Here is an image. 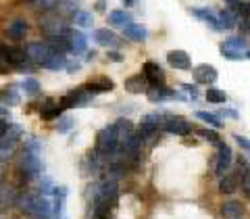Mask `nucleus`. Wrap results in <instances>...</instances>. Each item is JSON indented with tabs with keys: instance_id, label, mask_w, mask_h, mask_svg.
I'll return each mask as SVG.
<instances>
[{
	"instance_id": "1",
	"label": "nucleus",
	"mask_w": 250,
	"mask_h": 219,
	"mask_svg": "<svg viewBox=\"0 0 250 219\" xmlns=\"http://www.w3.org/2000/svg\"><path fill=\"white\" fill-rule=\"evenodd\" d=\"M119 142H121V138H119V130H117V125H106V128H103L98 131V136H96V153L100 156H115L117 153H119Z\"/></svg>"
},
{
	"instance_id": "2",
	"label": "nucleus",
	"mask_w": 250,
	"mask_h": 219,
	"mask_svg": "<svg viewBox=\"0 0 250 219\" xmlns=\"http://www.w3.org/2000/svg\"><path fill=\"white\" fill-rule=\"evenodd\" d=\"M19 171L25 179H34V177H40L42 175V159H40V153H34V151H23L21 154V163H19Z\"/></svg>"
},
{
	"instance_id": "3",
	"label": "nucleus",
	"mask_w": 250,
	"mask_h": 219,
	"mask_svg": "<svg viewBox=\"0 0 250 219\" xmlns=\"http://www.w3.org/2000/svg\"><path fill=\"white\" fill-rule=\"evenodd\" d=\"M21 136H23L21 125H11L9 131L0 140V161H6L9 156L15 154V151H17V146L21 142Z\"/></svg>"
},
{
	"instance_id": "4",
	"label": "nucleus",
	"mask_w": 250,
	"mask_h": 219,
	"mask_svg": "<svg viewBox=\"0 0 250 219\" xmlns=\"http://www.w3.org/2000/svg\"><path fill=\"white\" fill-rule=\"evenodd\" d=\"M40 25H42V31L48 38H59V36H69L71 34L67 21L62 19L61 15H46V17H42Z\"/></svg>"
},
{
	"instance_id": "5",
	"label": "nucleus",
	"mask_w": 250,
	"mask_h": 219,
	"mask_svg": "<svg viewBox=\"0 0 250 219\" xmlns=\"http://www.w3.org/2000/svg\"><path fill=\"white\" fill-rule=\"evenodd\" d=\"M25 52H27V59L31 63H36V65H42V67L54 57V54H57L48 46V42H29Z\"/></svg>"
},
{
	"instance_id": "6",
	"label": "nucleus",
	"mask_w": 250,
	"mask_h": 219,
	"mask_svg": "<svg viewBox=\"0 0 250 219\" xmlns=\"http://www.w3.org/2000/svg\"><path fill=\"white\" fill-rule=\"evenodd\" d=\"M92 100H94V94L82 88V90H73V92H69L67 96H62L61 107L62 109H80V107H88Z\"/></svg>"
},
{
	"instance_id": "7",
	"label": "nucleus",
	"mask_w": 250,
	"mask_h": 219,
	"mask_svg": "<svg viewBox=\"0 0 250 219\" xmlns=\"http://www.w3.org/2000/svg\"><path fill=\"white\" fill-rule=\"evenodd\" d=\"M161 130H165L167 134L188 136V134L192 131V123L186 121L184 117H179V115H167V119H165V123H163Z\"/></svg>"
},
{
	"instance_id": "8",
	"label": "nucleus",
	"mask_w": 250,
	"mask_h": 219,
	"mask_svg": "<svg viewBox=\"0 0 250 219\" xmlns=\"http://www.w3.org/2000/svg\"><path fill=\"white\" fill-rule=\"evenodd\" d=\"M231 148L225 144V142H221L219 144V154H217V161H215V174L219 175V177H223L225 174H228V169L231 167Z\"/></svg>"
},
{
	"instance_id": "9",
	"label": "nucleus",
	"mask_w": 250,
	"mask_h": 219,
	"mask_svg": "<svg viewBox=\"0 0 250 219\" xmlns=\"http://www.w3.org/2000/svg\"><path fill=\"white\" fill-rule=\"evenodd\" d=\"M142 75L146 77V82L150 86H165V73H163V69L152 61H146L142 65Z\"/></svg>"
},
{
	"instance_id": "10",
	"label": "nucleus",
	"mask_w": 250,
	"mask_h": 219,
	"mask_svg": "<svg viewBox=\"0 0 250 219\" xmlns=\"http://www.w3.org/2000/svg\"><path fill=\"white\" fill-rule=\"evenodd\" d=\"M94 40H96L100 46H106L108 50H115V48H121L123 46V42L117 38V34H113V31L106 29V27L94 31Z\"/></svg>"
},
{
	"instance_id": "11",
	"label": "nucleus",
	"mask_w": 250,
	"mask_h": 219,
	"mask_svg": "<svg viewBox=\"0 0 250 219\" xmlns=\"http://www.w3.org/2000/svg\"><path fill=\"white\" fill-rule=\"evenodd\" d=\"M167 63L173 69H179V71H190V69H192L190 54H188L186 50H171L167 54Z\"/></svg>"
},
{
	"instance_id": "12",
	"label": "nucleus",
	"mask_w": 250,
	"mask_h": 219,
	"mask_svg": "<svg viewBox=\"0 0 250 219\" xmlns=\"http://www.w3.org/2000/svg\"><path fill=\"white\" fill-rule=\"evenodd\" d=\"M65 109L61 107V103H54V98H46L42 107H40V117L44 121H52V119H61Z\"/></svg>"
},
{
	"instance_id": "13",
	"label": "nucleus",
	"mask_w": 250,
	"mask_h": 219,
	"mask_svg": "<svg viewBox=\"0 0 250 219\" xmlns=\"http://www.w3.org/2000/svg\"><path fill=\"white\" fill-rule=\"evenodd\" d=\"M88 92L92 94H103V92H111L115 88V84L111 77H106V75H98V77H92V80L83 86Z\"/></svg>"
},
{
	"instance_id": "14",
	"label": "nucleus",
	"mask_w": 250,
	"mask_h": 219,
	"mask_svg": "<svg viewBox=\"0 0 250 219\" xmlns=\"http://www.w3.org/2000/svg\"><path fill=\"white\" fill-rule=\"evenodd\" d=\"M194 82L196 84H213L217 82V69L213 65H198L192 69Z\"/></svg>"
},
{
	"instance_id": "15",
	"label": "nucleus",
	"mask_w": 250,
	"mask_h": 219,
	"mask_svg": "<svg viewBox=\"0 0 250 219\" xmlns=\"http://www.w3.org/2000/svg\"><path fill=\"white\" fill-rule=\"evenodd\" d=\"M19 202V194L11 184H0V209H11Z\"/></svg>"
},
{
	"instance_id": "16",
	"label": "nucleus",
	"mask_w": 250,
	"mask_h": 219,
	"mask_svg": "<svg viewBox=\"0 0 250 219\" xmlns=\"http://www.w3.org/2000/svg\"><path fill=\"white\" fill-rule=\"evenodd\" d=\"M123 86H125V90H127L129 94H142V92H148V88H150V84L146 82V77L142 73L129 75Z\"/></svg>"
},
{
	"instance_id": "17",
	"label": "nucleus",
	"mask_w": 250,
	"mask_h": 219,
	"mask_svg": "<svg viewBox=\"0 0 250 219\" xmlns=\"http://www.w3.org/2000/svg\"><path fill=\"white\" fill-rule=\"evenodd\" d=\"M4 54H6V61H9L11 65H15L17 69L25 67V63L29 61L25 48H17V46H11V48L9 46H4Z\"/></svg>"
},
{
	"instance_id": "18",
	"label": "nucleus",
	"mask_w": 250,
	"mask_h": 219,
	"mask_svg": "<svg viewBox=\"0 0 250 219\" xmlns=\"http://www.w3.org/2000/svg\"><path fill=\"white\" fill-rule=\"evenodd\" d=\"M192 15H194V17H196L198 21L210 25L213 29H219V13L210 11V9H192Z\"/></svg>"
},
{
	"instance_id": "19",
	"label": "nucleus",
	"mask_w": 250,
	"mask_h": 219,
	"mask_svg": "<svg viewBox=\"0 0 250 219\" xmlns=\"http://www.w3.org/2000/svg\"><path fill=\"white\" fill-rule=\"evenodd\" d=\"M221 215L225 219H242V215H244V205L238 200H228L223 202L221 207Z\"/></svg>"
},
{
	"instance_id": "20",
	"label": "nucleus",
	"mask_w": 250,
	"mask_h": 219,
	"mask_svg": "<svg viewBox=\"0 0 250 219\" xmlns=\"http://www.w3.org/2000/svg\"><path fill=\"white\" fill-rule=\"evenodd\" d=\"M123 34L131 42H144L148 38V29L144 25H140V23H131V25H127L123 29Z\"/></svg>"
},
{
	"instance_id": "21",
	"label": "nucleus",
	"mask_w": 250,
	"mask_h": 219,
	"mask_svg": "<svg viewBox=\"0 0 250 219\" xmlns=\"http://www.w3.org/2000/svg\"><path fill=\"white\" fill-rule=\"evenodd\" d=\"M108 23H111L113 27H121V29H125L127 25H131V15H127L125 11H121V9H115V11H111L108 13Z\"/></svg>"
},
{
	"instance_id": "22",
	"label": "nucleus",
	"mask_w": 250,
	"mask_h": 219,
	"mask_svg": "<svg viewBox=\"0 0 250 219\" xmlns=\"http://www.w3.org/2000/svg\"><path fill=\"white\" fill-rule=\"evenodd\" d=\"M25 34H27V23H25V19H15L11 25H9V29H6V36H9L11 40H15V42L23 40Z\"/></svg>"
},
{
	"instance_id": "23",
	"label": "nucleus",
	"mask_w": 250,
	"mask_h": 219,
	"mask_svg": "<svg viewBox=\"0 0 250 219\" xmlns=\"http://www.w3.org/2000/svg\"><path fill=\"white\" fill-rule=\"evenodd\" d=\"M38 198H40V194H31V192H27V194H23V197H19V209L23 211L25 215H34V211H36V205H38Z\"/></svg>"
},
{
	"instance_id": "24",
	"label": "nucleus",
	"mask_w": 250,
	"mask_h": 219,
	"mask_svg": "<svg viewBox=\"0 0 250 219\" xmlns=\"http://www.w3.org/2000/svg\"><path fill=\"white\" fill-rule=\"evenodd\" d=\"M238 13L233 9H223L219 11V29H231L238 23Z\"/></svg>"
},
{
	"instance_id": "25",
	"label": "nucleus",
	"mask_w": 250,
	"mask_h": 219,
	"mask_svg": "<svg viewBox=\"0 0 250 219\" xmlns=\"http://www.w3.org/2000/svg\"><path fill=\"white\" fill-rule=\"evenodd\" d=\"M85 50H88V38H85V34L71 29V52L73 54H83Z\"/></svg>"
},
{
	"instance_id": "26",
	"label": "nucleus",
	"mask_w": 250,
	"mask_h": 219,
	"mask_svg": "<svg viewBox=\"0 0 250 219\" xmlns=\"http://www.w3.org/2000/svg\"><path fill=\"white\" fill-rule=\"evenodd\" d=\"M238 190V177L236 175H223L219 182V192L221 194H233Z\"/></svg>"
},
{
	"instance_id": "27",
	"label": "nucleus",
	"mask_w": 250,
	"mask_h": 219,
	"mask_svg": "<svg viewBox=\"0 0 250 219\" xmlns=\"http://www.w3.org/2000/svg\"><path fill=\"white\" fill-rule=\"evenodd\" d=\"M21 90L27 94V96H38L40 94V82L36 80V77H25V80L21 82Z\"/></svg>"
},
{
	"instance_id": "28",
	"label": "nucleus",
	"mask_w": 250,
	"mask_h": 219,
	"mask_svg": "<svg viewBox=\"0 0 250 219\" xmlns=\"http://www.w3.org/2000/svg\"><path fill=\"white\" fill-rule=\"evenodd\" d=\"M73 23L77 27H92L94 17H92V13H88V11H77L73 15Z\"/></svg>"
},
{
	"instance_id": "29",
	"label": "nucleus",
	"mask_w": 250,
	"mask_h": 219,
	"mask_svg": "<svg viewBox=\"0 0 250 219\" xmlns=\"http://www.w3.org/2000/svg\"><path fill=\"white\" fill-rule=\"evenodd\" d=\"M207 100L213 105H221V103H228V94L219 88H208L207 90Z\"/></svg>"
},
{
	"instance_id": "30",
	"label": "nucleus",
	"mask_w": 250,
	"mask_h": 219,
	"mask_svg": "<svg viewBox=\"0 0 250 219\" xmlns=\"http://www.w3.org/2000/svg\"><path fill=\"white\" fill-rule=\"evenodd\" d=\"M67 59L65 57H62V54H54V57L48 61V63H46V69H50V71H62V69H65L67 67Z\"/></svg>"
},
{
	"instance_id": "31",
	"label": "nucleus",
	"mask_w": 250,
	"mask_h": 219,
	"mask_svg": "<svg viewBox=\"0 0 250 219\" xmlns=\"http://www.w3.org/2000/svg\"><path fill=\"white\" fill-rule=\"evenodd\" d=\"M221 46H225V48H233V50H242V52H244V48L248 46V42H246V38L236 36V38H229V40H225Z\"/></svg>"
},
{
	"instance_id": "32",
	"label": "nucleus",
	"mask_w": 250,
	"mask_h": 219,
	"mask_svg": "<svg viewBox=\"0 0 250 219\" xmlns=\"http://www.w3.org/2000/svg\"><path fill=\"white\" fill-rule=\"evenodd\" d=\"M196 117H198V119H202L205 123L213 125V128H221V121H219V117L213 115V113H208V111H196Z\"/></svg>"
},
{
	"instance_id": "33",
	"label": "nucleus",
	"mask_w": 250,
	"mask_h": 219,
	"mask_svg": "<svg viewBox=\"0 0 250 219\" xmlns=\"http://www.w3.org/2000/svg\"><path fill=\"white\" fill-rule=\"evenodd\" d=\"M73 125H75V119H73V117L62 115L61 119H59V134H67V131H71V130H73Z\"/></svg>"
},
{
	"instance_id": "34",
	"label": "nucleus",
	"mask_w": 250,
	"mask_h": 219,
	"mask_svg": "<svg viewBox=\"0 0 250 219\" xmlns=\"http://www.w3.org/2000/svg\"><path fill=\"white\" fill-rule=\"evenodd\" d=\"M221 57H223V59H231V61H240V59L246 57V52L233 50V48H225V46H221Z\"/></svg>"
},
{
	"instance_id": "35",
	"label": "nucleus",
	"mask_w": 250,
	"mask_h": 219,
	"mask_svg": "<svg viewBox=\"0 0 250 219\" xmlns=\"http://www.w3.org/2000/svg\"><path fill=\"white\" fill-rule=\"evenodd\" d=\"M54 188H57V186H54L52 184V179L50 177H42V182H40V192H42V197H52V194H54Z\"/></svg>"
},
{
	"instance_id": "36",
	"label": "nucleus",
	"mask_w": 250,
	"mask_h": 219,
	"mask_svg": "<svg viewBox=\"0 0 250 219\" xmlns=\"http://www.w3.org/2000/svg\"><path fill=\"white\" fill-rule=\"evenodd\" d=\"M198 136H202L205 140H208V142H213V144H221V140H219V136H217V131H213V130H198Z\"/></svg>"
},
{
	"instance_id": "37",
	"label": "nucleus",
	"mask_w": 250,
	"mask_h": 219,
	"mask_svg": "<svg viewBox=\"0 0 250 219\" xmlns=\"http://www.w3.org/2000/svg\"><path fill=\"white\" fill-rule=\"evenodd\" d=\"M54 4H59V0H36V6L42 11H50Z\"/></svg>"
},
{
	"instance_id": "38",
	"label": "nucleus",
	"mask_w": 250,
	"mask_h": 219,
	"mask_svg": "<svg viewBox=\"0 0 250 219\" xmlns=\"http://www.w3.org/2000/svg\"><path fill=\"white\" fill-rule=\"evenodd\" d=\"M242 190H244V194L250 198V169L244 171V177H242Z\"/></svg>"
},
{
	"instance_id": "39",
	"label": "nucleus",
	"mask_w": 250,
	"mask_h": 219,
	"mask_svg": "<svg viewBox=\"0 0 250 219\" xmlns=\"http://www.w3.org/2000/svg\"><path fill=\"white\" fill-rule=\"evenodd\" d=\"M182 88L188 92V94H190V98H194V100H196L198 98V88H196V86H190V84H182Z\"/></svg>"
},
{
	"instance_id": "40",
	"label": "nucleus",
	"mask_w": 250,
	"mask_h": 219,
	"mask_svg": "<svg viewBox=\"0 0 250 219\" xmlns=\"http://www.w3.org/2000/svg\"><path fill=\"white\" fill-rule=\"evenodd\" d=\"M233 138H236V142L242 146V148H244V151H248L250 153V140L248 138H244V136H240V134H236V136H233Z\"/></svg>"
},
{
	"instance_id": "41",
	"label": "nucleus",
	"mask_w": 250,
	"mask_h": 219,
	"mask_svg": "<svg viewBox=\"0 0 250 219\" xmlns=\"http://www.w3.org/2000/svg\"><path fill=\"white\" fill-rule=\"evenodd\" d=\"M219 117H231V119H240L238 111H231V109H223V111L219 113Z\"/></svg>"
},
{
	"instance_id": "42",
	"label": "nucleus",
	"mask_w": 250,
	"mask_h": 219,
	"mask_svg": "<svg viewBox=\"0 0 250 219\" xmlns=\"http://www.w3.org/2000/svg\"><path fill=\"white\" fill-rule=\"evenodd\" d=\"M108 61L121 63V61H123V54H121V52H117V50H108Z\"/></svg>"
},
{
	"instance_id": "43",
	"label": "nucleus",
	"mask_w": 250,
	"mask_h": 219,
	"mask_svg": "<svg viewBox=\"0 0 250 219\" xmlns=\"http://www.w3.org/2000/svg\"><path fill=\"white\" fill-rule=\"evenodd\" d=\"M4 98H6V103H11V105H17V103H19V96H17L15 92H6Z\"/></svg>"
},
{
	"instance_id": "44",
	"label": "nucleus",
	"mask_w": 250,
	"mask_h": 219,
	"mask_svg": "<svg viewBox=\"0 0 250 219\" xmlns=\"http://www.w3.org/2000/svg\"><path fill=\"white\" fill-rule=\"evenodd\" d=\"M80 69H82V65H80V63H77V61L67 63V71H69V73H75V71H80Z\"/></svg>"
},
{
	"instance_id": "45",
	"label": "nucleus",
	"mask_w": 250,
	"mask_h": 219,
	"mask_svg": "<svg viewBox=\"0 0 250 219\" xmlns=\"http://www.w3.org/2000/svg\"><path fill=\"white\" fill-rule=\"evenodd\" d=\"M4 117H11V113H9V109L6 107L0 105V119H4Z\"/></svg>"
},
{
	"instance_id": "46",
	"label": "nucleus",
	"mask_w": 250,
	"mask_h": 219,
	"mask_svg": "<svg viewBox=\"0 0 250 219\" xmlns=\"http://www.w3.org/2000/svg\"><path fill=\"white\" fill-rule=\"evenodd\" d=\"M136 2H138V0H123V4L127 6V9H129V6H136Z\"/></svg>"
},
{
	"instance_id": "47",
	"label": "nucleus",
	"mask_w": 250,
	"mask_h": 219,
	"mask_svg": "<svg viewBox=\"0 0 250 219\" xmlns=\"http://www.w3.org/2000/svg\"><path fill=\"white\" fill-rule=\"evenodd\" d=\"M94 57H96V52H94V50H92V52H88V54H85V59H88V61H92Z\"/></svg>"
},
{
	"instance_id": "48",
	"label": "nucleus",
	"mask_w": 250,
	"mask_h": 219,
	"mask_svg": "<svg viewBox=\"0 0 250 219\" xmlns=\"http://www.w3.org/2000/svg\"><path fill=\"white\" fill-rule=\"evenodd\" d=\"M96 9H98V11H104V2H103V0H100V2L96 4Z\"/></svg>"
},
{
	"instance_id": "49",
	"label": "nucleus",
	"mask_w": 250,
	"mask_h": 219,
	"mask_svg": "<svg viewBox=\"0 0 250 219\" xmlns=\"http://www.w3.org/2000/svg\"><path fill=\"white\" fill-rule=\"evenodd\" d=\"M2 174H4V171H2V167H0V184H2Z\"/></svg>"
},
{
	"instance_id": "50",
	"label": "nucleus",
	"mask_w": 250,
	"mask_h": 219,
	"mask_svg": "<svg viewBox=\"0 0 250 219\" xmlns=\"http://www.w3.org/2000/svg\"><path fill=\"white\" fill-rule=\"evenodd\" d=\"M52 219H67V215H59V217H52Z\"/></svg>"
},
{
	"instance_id": "51",
	"label": "nucleus",
	"mask_w": 250,
	"mask_h": 219,
	"mask_svg": "<svg viewBox=\"0 0 250 219\" xmlns=\"http://www.w3.org/2000/svg\"><path fill=\"white\" fill-rule=\"evenodd\" d=\"M25 2H36V0H25Z\"/></svg>"
},
{
	"instance_id": "52",
	"label": "nucleus",
	"mask_w": 250,
	"mask_h": 219,
	"mask_svg": "<svg viewBox=\"0 0 250 219\" xmlns=\"http://www.w3.org/2000/svg\"><path fill=\"white\" fill-rule=\"evenodd\" d=\"M246 57H248V59H250V52H246Z\"/></svg>"
},
{
	"instance_id": "53",
	"label": "nucleus",
	"mask_w": 250,
	"mask_h": 219,
	"mask_svg": "<svg viewBox=\"0 0 250 219\" xmlns=\"http://www.w3.org/2000/svg\"><path fill=\"white\" fill-rule=\"evenodd\" d=\"M94 219H100V217H94Z\"/></svg>"
}]
</instances>
